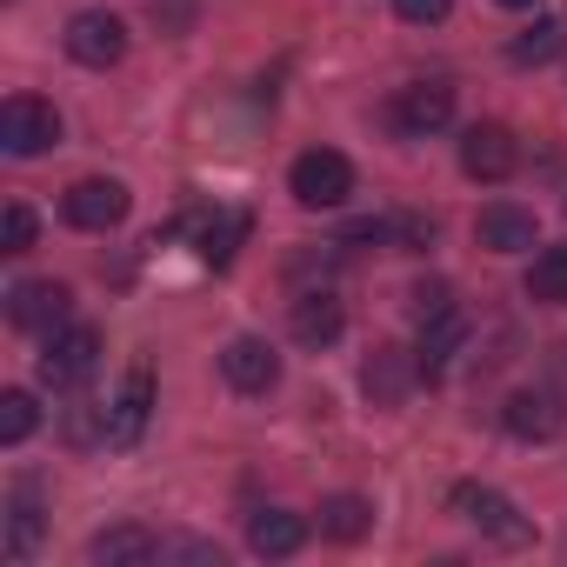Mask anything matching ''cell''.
Returning a JSON list of instances; mask_svg holds the SVG:
<instances>
[{
    "mask_svg": "<svg viewBox=\"0 0 567 567\" xmlns=\"http://www.w3.org/2000/svg\"><path fill=\"white\" fill-rule=\"evenodd\" d=\"M288 194L301 200V207H341L348 194H354V167H348V154H334V147H308L295 167H288Z\"/></svg>",
    "mask_w": 567,
    "mask_h": 567,
    "instance_id": "cell-1",
    "label": "cell"
},
{
    "mask_svg": "<svg viewBox=\"0 0 567 567\" xmlns=\"http://www.w3.org/2000/svg\"><path fill=\"white\" fill-rule=\"evenodd\" d=\"M447 507H454L467 527H481L487 540H501V547H527V534H534V527L514 514V501H507L501 487H481V481H461V487L447 494Z\"/></svg>",
    "mask_w": 567,
    "mask_h": 567,
    "instance_id": "cell-2",
    "label": "cell"
},
{
    "mask_svg": "<svg viewBox=\"0 0 567 567\" xmlns=\"http://www.w3.org/2000/svg\"><path fill=\"white\" fill-rule=\"evenodd\" d=\"M54 141H61V114H54L48 101L14 94L8 107H0V147H8L14 161H34V154H48Z\"/></svg>",
    "mask_w": 567,
    "mask_h": 567,
    "instance_id": "cell-3",
    "label": "cell"
},
{
    "mask_svg": "<svg viewBox=\"0 0 567 567\" xmlns=\"http://www.w3.org/2000/svg\"><path fill=\"white\" fill-rule=\"evenodd\" d=\"M94 368H101V334H94V328H61V334H48V348H41V381H48L54 394L94 381Z\"/></svg>",
    "mask_w": 567,
    "mask_h": 567,
    "instance_id": "cell-4",
    "label": "cell"
},
{
    "mask_svg": "<svg viewBox=\"0 0 567 567\" xmlns=\"http://www.w3.org/2000/svg\"><path fill=\"white\" fill-rule=\"evenodd\" d=\"M61 214H68V227H81V234H107V227L127 220V187L107 181V174H87V181H74V187L61 194Z\"/></svg>",
    "mask_w": 567,
    "mask_h": 567,
    "instance_id": "cell-5",
    "label": "cell"
},
{
    "mask_svg": "<svg viewBox=\"0 0 567 567\" xmlns=\"http://www.w3.org/2000/svg\"><path fill=\"white\" fill-rule=\"evenodd\" d=\"M68 308H74V295L61 288V280H21V288L8 295V321L21 334H41V341L68 328Z\"/></svg>",
    "mask_w": 567,
    "mask_h": 567,
    "instance_id": "cell-6",
    "label": "cell"
},
{
    "mask_svg": "<svg viewBox=\"0 0 567 567\" xmlns=\"http://www.w3.org/2000/svg\"><path fill=\"white\" fill-rule=\"evenodd\" d=\"M68 54H74L81 68H114V61L127 54V21L107 14V8L74 14V21H68Z\"/></svg>",
    "mask_w": 567,
    "mask_h": 567,
    "instance_id": "cell-7",
    "label": "cell"
},
{
    "mask_svg": "<svg viewBox=\"0 0 567 567\" xmlns=\"http://www.w3.org/2000/svg\"><path fill=\"white\" fill-rule=\"evenodd\" d=\"M514 161H520V147H514V134L501 127V121H474L467 134H461V174L467 181H507L514 174Z\"/></svg>",
    "mask_w": 567,
    "mask_h": 567,
    "instance_id": "cell-8",
    "label": "cell"
},
{
    "mask_svg": "<svg viewBox=\"0 0 567 567\" xmlns=\"http://www.w3.org/2000/svg\"><path fill=\"white\" fill-rule=\"evenodd\" d=\"M501 427H507L514 441H554V434L567 427V408H560V394H547V388H514V394L501 401Z\"/></svg>",
    "mask_w": 567,
    "mask_h": 567,
    "instance_id": "cell-9",
    "label": "cell"
},
{
    "mask_svg": "<svg viewBox=\"0 0 567 567\" xmlns=\"http://www.w3.org/2000/svg\"><path fill=\"white\" fill-rule=\"evenodd\" d=\"M220 381H227L234 394H267V388L280 381V354H274L260 334H240V341L220 348Z\"/></svg>",
    "mask_w": 567,
    "mask_h": 567,
    "instance_id": "cell-10",
    "label": "cell"
},
{
    "mask_svg": "<svg viewBox=\"0 0 567 567\" xmlns=\"http://www.w3.org/2000/svg\"><path fill=\"white\" fill-rule=\"evenodd\" d=\"M454 121V87L447 81H408L394 94V127L401 134H441Z\"/></svg>",
    "mask_w": 567,
    "mask_h": 567,
    "instance_id": "cell-11",
    "label": "cell"
},
{
    "mask_svg": "<svg viewBox=\"0 0 567 567\" xmlns=\"http://www.w3.org/2000/svg\"><path fill=\"white\" fill-rule=\"evenodd\" d=\"M474 240H481L487 254H527V247L540 240V220H534V207L494 200V207H481V220H474Z\"/></svg>",
    "mask_w": 567,
    "mask_h": 567,
    "instance_id": "cell-12",
    "label": "cell"
},
{
    "mask_svg": "<svg viewBox=\"0 0 567 567\" xmlns=\"http://www.w3.org/2000/svg\"><path fill=\"white\" fill-rule=\"evenodd\" d=\"M247 547H254L260 560H288V554L308 547V520L288 514V507H260V514L247 520Z\"/></svg>",
    "mask_w": 567,
    "mask_h": 567,
    "instance_id": "cell-13",
    "label": "cell"
},
{
    "mask_svg": "<svg viewBox=\"0 0 567 567\" xmlns=\"http://www.w3.org/2000/svg\"><path fill=\"white\" fill-rule=\"evenodd\" d=\"M147 408H154V374H147V361H141V368L127 374L121 401L107 408V441H114V447H134L141 427H147Z\"/></svg>",
    "mask_w": 567,
    "mask_h": 567,
    "instance_id": "cell-14",
    "label": "cell"
},
{
    "mask_svg": "<svg viewBox=\"0 0 567 567\" xmlns=\"http://www.w3.org/2000/svg\"><path fill=\"white\" fill-rule=\"evenodd\" d=\"M87 560L94 567H147V560H161V540L147 527H107L87 540Z\"/></svg>",
    "mask_w": 567,
    "mask_h": 567,
    "instance_id": "cell-15",
    "label": "cell"
},
{
    "mask_svg": "<svg viewBox=\"0 0 567 567\" xmlns=\"http://www.w3.org/2000/svg\"><path fill=\"white\" fill-rule=\"evenodd\" d=\"M341 328H348V315H341V301L328 288H315V295L295 301V341L301 348H328V341H341Z\"/></svg>",
    "mask_w": 567,
    "mask_h": 567,
    "instance_id": "cell-16",
    "label": "cell"
},
{
    "mask_svg": "<svg viewBox=\"0 0 567 567\" xmlns=\"http://www.w3.org/2000/svg\"><path fill=\"white\" fill-rule=\"evenodd\" d=\"M414 374H421V361H408V348H374V361H368V394H374V408H394L408 388H414Z\"/></svg>",
    "mask_w": 567,
    "mask_h": 567,
    "instance_id": "cell-17",
    "label": "cell"
},
{
    "mask_svg": "<svg viewBox=\"0 0 567 567\" xmlns=\"http://www.w3.org/2000/svg\"><path fill=\"white\" fill-rule=\"evenodd\" d=\"M421 328H427V334H421V354H414V361H421V381H441L447 361H454V348L467 341V321L447 308V315H434V321H421Z\"/></svg>",
    "mask_w": 567,
    "mask_h": 567,
    "instance_id": "cell-18",
    "label": "cell"
},
{
    "mask_svg": "<svg viewBox=\"0 0 567 567\" xmlns=\"http://www.w3.org/2000/svg\"><path fill=\"white\" fill-rule=\"evenodd\" d=\"M34 540H41V487L21 481V487L8 494V560H28Z\"/></svg>",
    "mask_w": 567,
    "mask_h": 567,
    "instance_id": "cell-19",
    "label": "cell"
},
{
    "mask_svg": "<svg viewBox=\"0 0 567 567\" xmlns=\"http://www.w3.org/2000/svg\"><path fill=\"white\" fill-rule=\"evenodd\" d=\"M527 301L534 308H567V247H540L527 267Z\"/></svg>",
    "mask_w": 567,
    "mask_h": 567,
    "instance_id": "cell-20",
    "label": "cell"
},
{
    "mask_svg": "<svg viewBox=\"0 0 567 567\" xmlns=\"http://www.w3.org/2000/svg\"><path fill=\"white\" fill-rule=\"evenodd\" d=\"M368 527H374V507H368L361 494H328V501H321V534H328V540L348 547V540H361Z\"/></svg>",
    "mask_w": 567,
    "mask_h": 567,
    "instance_id": "cell-21",
    "label": "cell"
},
{
    "mask_svg": "<svg viewBox=\"0 0 567 567\" xmlns=\"http://www.w3.org/2000/svg\"><path fill=\"white\" fill-rule=\"evenodd\" d=\"M34 427H41V408H34V394H28V388H8V394H0V441H8V447H21Z\"/></svg>",
    "mask_w": 567,
    "mask_h": 567,
    "instance_id": "cell-22",
    "label": "cell"
},
{
    "mask_svg": "<svg viewBox=\"0 0 567 567\" xmlns=\"http://www.w3.org/2000/svg\"><path fill=\"white\" fill-rule=\"evenodd\" d=\"M560 41H567V28H560V21H534V28H520V34H514V48H507V54H514L520 68H540V61H554V54H560Z\"/></svg>",
    "mask_w": 567,
    "mask_h": 567,
    "instance_id": "cell-23",
    "label": "cell"
},
{
    "mask_svg": "<svg viewBox=\"0 0 567 567\" xmlns=\"http://www.w3.org/2000/svg\"><path fill=\"white\" fill-rule=\"evenodd\" d=\"M247 234V220L240 214H214L207 227H200V260H214V267H227L234 260V240Z\"/></svg>",
    "mask_w": 567,
    "mask_h": 567,
    "instance_id": "cell-24",
    "label": "cell"
},
{
    "mask_svg": "<svg viewBox=\"0 0 567 567\" xmlns=\"http://www.w3.org/2000/svg\"><path fill=\"white\" fill-rule=\"evenodd\" d=\"M34 247V207H8V214H0V254H28Z\"/></svg>",
    "mask_w": 567,
    "mask_h": 567,
    "instance_id": "cell-25",
    "label": "cell"
},
{
    "mask_svg": "<svg viewBox=\"0 0 567 567\" xmlns=\"http://www.w3.org/2000/svg\"><path fill=\"white\" fill-rule=\"evenodd\" d=\"M394 14H401L408 28H441V21L454 14V0H394Z\"/></svg>",
    "mask_w": 567,
    "mask_h": 567,
    "instance_id": "cell-26",
    "label": "cell"
},
{
    "mask_svg": "<svg viewBox=\"0 0 567 567\" xmlns=\"http://www.w3.org/2000/svg\"><path fill=\"white\" fill-rule=\"evenodd\" d=\"M161 560H200V567H220L227 554L214 540H161Z\"/></svg>",
    "mask_w": 567,
    "mask_h": 567,
    "instance_id": "cell-27",
    "label": "cell"
},
{
    "mask_svg": "<svg viewBox=\"0 0 567 567\" xmlns=\"http://www.w3.org/2000/svg\"><path fill=\"white\" fill-rule=\"evenodd\" d=\"M454 301H447V280H421V288H414V315L421 321H434V315H447Z\"/></svg>",
    "mask_w": 567,
    "mask_h": 567,
    "instance_id": "cell-28",
    "label": "cell"
},
{
    "mask_svg": "<svg viewBox=\"0 0 567 567\" xmlns=\"http://www.w3.org/2000/svg\"><path fill=\"white\" fill-rule=\"evenodd\" d=\"M501 8H540V0H501Z\"/></svg>",
    "mask_w": 567,
    "mask_h": 567,
    "instance_id": "cell-29",
    "label": "cell"
}]
</instances>
